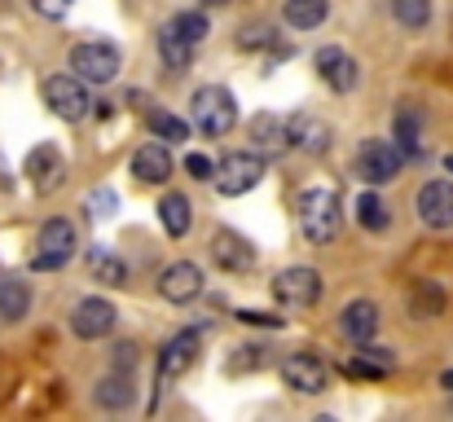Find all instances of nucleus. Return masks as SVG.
Returning a JSON list of instances; mask_svg holds the SVG:
<instances>
[{"instance_id":"7","label":"nucleus","mask_w":453,"mask_h":422,"mask_svg":"<svg viewBox=\"0 0 453 422\" xmlns=\"http://www.w3.org/2000/svg\"><path fill=\"white\" fill-rule=\"evenodd\" d=\"M71 256H75V225H71V220H49V225L40 229V251H35L31 269L53 273V269H62Z\"/></svg>"},{"instance_id":"37","label":"nucleus","mask_w":453,"mask_h":422,"mask_svg":"<svg viewBox=\"0 0 453 422\" xmlns=\"http://www.w3.org/2000/svg\"><path fill=\"white\" fill-rule=\"evenodd\" d=\"M31 4H35V13H40V18H66L75 0H31Z\"/></svg>"},{"instance_id":"35","label":"nucleus","mask_w":453,"mask_h":422,"mask_svg":"<svg viewBox=\"0 0 453 422\" xmlns=\"http://www.w3.org/2000/svg\"><path fill=\"white\" fill-rule=\"evenodd\" d=\"M185 172H189L194 180H216V167H211L207 154H185Z\"/></svg>"},{"instance_id":"33","label":"nucleus","mask_w":453,"mask_h":422,"mask_svg":"<svg viewBox=\"0 0 453 422\" xmlns=\"http://www.w3.org/2000/svg\"><path fill=\"white\" fill-rule=\"evenodd\" d=\"M172 27H176V31H180L189 44H198V40L207 35V18H203L198 9H185V13H176V18H172Z\"/></svg>"},{"instance_id":"40","label":"nucleus","mask_w":453,"mask_h":422,"mask_svg":"<svg viewBox=\"0 0 453 422\" xmlns=\"http://www.w3.org/2000/svg\"><path fill=\"white\" fill-rule=\"evenodd\" d=\"M203 4H229V0H203Z\"/></svg>"},{"instance_id":"11","label":"nucleus","mask_w":453,"mask_h":422,"mask_svg":"<svg viewBox=\"0 0 453 422\" xmlns=\"http://www.w3.org/2000/svg\"><path fill=\"white\" fill-rule=\"evenodd\" d=\"M282 379H287V387H296L303 396H317V392H326V383H330V365H326L321 357H312V352H300V357H291V361L282 365Z\"/></svg>"},{"instance_id":"20","label":"nucleus","mask_w":453,"mask_h":422,"mask_svg":"<svg viewBox=\"0 0 453 422\" xmlns=\"http://www.w3.org/2000/svg\"><path fill=\"white\" fill-rule=\"evenodd\" d=\"M343 334L352 339V343H365V339H374V330H379V308L370 303V299H352L348 308H343Z\"/></svg>"},{"instance_id":"34","label":"nucleus","mask_w":453,"mask_h":422,"mask_svg":"<svg viewBox=\"0 0 453 422\" xmlns=\"http://www.w3.org/2000/svg\"><path fill=\"white\" fill-rule=\"evenodd\" d=\"M238 44H242V49H269V44H273V27H265V22H260V27H242V31H238Z\"/></svg>"},{"instance_id":"10","label":"nucleus","mask_w":453,"mask_h":422,"mask_svg":"<svg viewBox=\"0 0 453 422\" xmlns=\"http://www.w3.org/2000/svg\"><path fill=\"white\" fill-rule=\"evenodd\" d=\"M115 321H119V312L111 299H80V308L71 312V330L80 339H106L115 330Z\"/></svg>"},{"instance_id":"2","label":"nucleus","mask_w":453,"mask_h":422,"mask_svg":"<svg viewBox=\"0 0 453 422\" xmlns=\"http://www.w3.org/2000/svg\"><path fill=\"white\" fill-rule=\"evenodd\" d=\"M300 225L308 234V242H330L339 234V194L334 189H303Z\"/></svg>"},{"instance_id":"4","label":"nucleus","mask_w":453,"mask_h":422,"mask_svg":"<svg viewBox=\"0 0 453 422\" xmlns=\"http://www.w3.org/2000/svg\"><path fill=\"white\" fill-rule=\"evenodd\" d=\"M71 71L88 84H111L119 75V49L106 40H84L71 49Z\"/></svg>"},{"instance_id":"36","label":"nucleus","mask_w":453,"mask_h":422,"mask_svg":"<svg viewBox=\"0 0 453 422\" xmlns=\"http://www.w3.org/2000/svg\"><path fill=\"white\" fill-rule=\"evenodd\" d=\"M115 207H119V194H115V189H97V194L88 198V211H93V216H111Z\"/></svg>"},{"instance_id":"1","label":"nucleus","mask_w":453,"mask_h":422,"mask_svg":"<svg viewBox=\"0 0 453 422\" xmlns=\"http://www.w3.org/2000/svg\"><path fill=\"white\" fill-rule=\"evenodd\" d=\"M189 111H194V124H198L203 137H225V133L238 124V102H234V93L220 88V84H203V88L194 93Z\"/></svg>"},{"instance_id":"29","label":"nucleus","mask_w":453,"mask_h":422,"mask_svg":"<svg viewBox=\"0 0 453 422\" xmlns=\"http://www.w3.org/2000/svg\"><path fill=\"white\" fill-rule=\"evenodd\" d=\"M158 53H163V62L172 66V71H185L189 66V58H194V44L167 22L163 31H158Z\"/></svg>"},{"instance_id":"31","label":"nucleus","mask_w":453,"mask_h":422,"mask_svg":"<svg viewBox=\"0 0 453 422\" xmlns=\"http://www.w3.org/2000/svg\"><path fill=\"white\" fill-rule=\"evenodd\" d=\"M357 220H361V229L383 234V229H388V207H383V198H379V194H361V198H357Z\"/></svg>"},{"instance_id":"15","label":"nucleus","mask_w":453,"mask_h":422,"mask_svg":"<svg viewBox=\"0 0 453 422\" xmlns=\"http://www.w3.org/2000/svg\"><path fill=\"white\" fill-rule=\"evenodd\" d=\"M27 176H31V185H35L40 194H53V189L62 185V176H66V163H62V154H58L53 145H35V150L27 154Z\"/></svg>"},{"instance_id":"27","label":"nucleus","mask_w":453,"mask_h":422,"mask_svg":"<svg viewBox=\"0 0 453 422\" xmlns=\"http://www.w3.org/2000/svg\"><path fill=\"white\" fill-rule=\"evenodd\" d=\"M97 405L102 410H128L133 405V379H128V370H119V374H106L102 383H97Z\"/></svg>"},{"instance_id":"18","label":"nucleus","mask_w":453,"mask_h":422,"mask_svg":"<svg viewBox=\"0 0 453 422\" xmlns=\"http://www.w3.org/2000/svg\"><path fill=\"white\" fill-rule=\"evenodd\" d=\"M287 137H291L296 150L321 154V150L330 145V128H326V119H317V115L300 111V115H291V119H287Z\"/></svg>"},{"instance_id":"5","label":"nucleus","mask_w":453,"mask_h":422,"mask_svg":"<svg viewBox=\"0 0 453 422\" xmlns=\"http://www.w3.org/2000/svg\"><path fill=\"white\" fill-rule=\"evenodd\" d=\"M401 163H405V154H401V145H392V141H361V150H357V176L365 180V185H388V180H396V172H401Z\"/></svg>"},{"instance_id":"13","label":"nucleus","mask_w":453,"mask_h":422,"mask_svg":"<svg viewBox=\"0 0 453 422\" xmlns=\"http://www.w3.org/2000/svg\"><path fill=\"white\" fill-rule=\"evenodd\" d=\"M317 71H321V80H326L334 93H352V88L361 84V66H357L343 49H334V44H326V49L317 53Z\"/></svg>"},{"instance_id":"25","label":"nucleus","mask_w":453,"mask_h":422,"mask_svg":"<svg viewBox=\"0 0 453 422\" xmlns=\"http://www.w3.org/2000/svg\"><path fill=\"white\" fill-rule=\"evenodd\" d=\"M31 308V286L22 278H0V321H22Z\"/></svg>"},{"instance_id":"32","label":"nucleus","mask_w":453,"mask_h":422,"mask_svg":"<svg viewBox=\"0 0 453 422\" xmlns=\"http://www.w3.org/2000/svg\"><path fill=\"white\" fill-rule=\"evenodd\" d=\"M150 133L158 141H189V124L167 115V111H150Z\"/></svg>"},{"instance_id":"28","label":"nucleus","mask_w":453,"mask_h":422,"mask_svg":"<svg viewBox=\"0 0 453 422\" xmlns=\"http://www.w3.org/2000/svg\"><path fill=\"white\" fill-rule=\"evenodd\" d=\"M251 141L260 145V154H278L282 145H291L287 124H282L278 115H256V124H251Z\"/></svg>"},{"instance_id":"19","label":"nucleus","mask_w":453,"mask_h":422,"mask_svg":"<svg viewBox=\"0 0 453 422\" xmlns=\"http://www.w3.org/2000/svg\"><path fill=\"white\" fill-rule=\"evenodd\" d=\"M392 370H396V352L374 348L370 339L357 343V357L348 361V374H352V379H383V374H392Z\"/></svg>"},{"instance_id":"41","label":"nucleus","mask_w":453,"mask_h":422,"mask_svg":"<svg viewBox=\"0 0 453 422\" xmlns=\"http://www.w3.org/2000/svg\"><path fill=\"white\" fill-rule=\"evenodd\" d=\"M445 167H449V172H453V154H449V158H445Z\"/></svg>"},{"instance_id":"17","label":"nucleus","mask_w":453,"mask_h":422,"mask_svg":"<svg viewBox=\"0 0 453 422\" xmlns=\"http://www.w3.org/2000/svg\"><path fill=\"white\" fill-rule=\"evenodd\" d=\"M133 176H137L142 185H163V180L172 176V154H167L163 141H150V145H142V150L133 154Z\"/></svg>"},{"instance_id":"21","label":"nucleus","mask_w":453,"mask_h":422,"mask_svg":"<svg viewBox=\"0 0 453 422\" xmlns=\"http://www.w3.org/2000/svg\"><path fill=\"white\" fill-rule=\"evenodd\" d=\"M392 133H396V145H401L405 158L423 154V115H418V106H401L396 119H392Z\"/></svg>"},{"instance_id":"8","label":"nucleus","mask_w":453,"mask_h":422,"mask_svg":"<svg viewBox=\"0 0 453 422\" xmlns=\"http://www.w3.org/2000/svg\"><path fill=\"white\" fill-rule=\"evenodd\" d=\"M211 260H216L225 273H251L256 260H260V251H256V242L242 238L238 229H216V234H211Z\"/></svg>"},{"instance_id":"26","label":"nucleus","mask_w":453,"mask_h":422,"mask_svg":"<svg viewBox=\"0 0 453 422\" xmlns=\"http://www.w3.org/2000/svg\"><path fill=\"white\" fill-rule=\"evenodd\" d=\"M326 13H330V0H287V4H282V18H287V27H296V31L321 27Z\"/></svg>"},{"instance_id":"38","label":"nucleus","mask_w":453,"mask_h":422,"mask_svg":"<svg viewBox=\"0 0 453 422\" xmlns=\"http://www.w3.org/2000/svg\"><path fill=\"white\" fill-rule=\"evenodd\" d=\"M238 321H247V326H282V321L269 317V312H238Z\"/></svg>"},{"instance_id":"14","label":"nucleus","mask_w":453,"mask_h":422,"mask_svg":"<svg viewBox=\"0 0 453 422\" xmlns=\"http://www.w3.org/2000/svg\"><path fill=\"white\" fill-rule=\"evenodd\" d=\"M158 295H163L167 303H189V299H198V295H203V269H198V265H189V260H180V265L163 269V278H158Z\"/></svg>"},{"instance_id":"3","label":"nucleus","mask_w":453,"mask_h":422,"mask_svg":"<svg viewBox=\"0 0 453 422\" xmlns=\"http://www.w3.org/2000/svg\"><path fill=\"white\" fill-rule=\"evenodd\" d=\"M260 180H265V154H256V150L225 154V158H220V167H216V185H220V194H225V198L251 194Z\"/></svg>"},{"instance_id":"22","label":"nucleus","mask_w":453,"mask_h":422,"mask_svg":"<svg viewBox=\"0 0 453 422\" xmlns=\"http://www.w3.org/2000/svg\"><path fill=\"white\" fill-rule=\"evenodd\" d=\"M158 220H163L167 238H185L189 225H194V207H189V198H185V194H163V198H158Z\"/></svg>"},{"instance_id":"16","label":"nucleus","mask_w":453,"mask_h":422,"mask_svg":"<svg viewBox=\"0 0 453 422\" xmlns=\"http://www.w3.org/2000/svg\"><path fill=\"white\" fill-rule=\"evenodd\" d=\"M194 361H198V330H185V334H176V339L163 348V361H158V383L180 379V374H185Z\"/></svg>"},{"instance_id":"23","label":"nucleus","mask_w":453,"mask_h":422,"mask_svg":"<svg viewBox=\"0 0 453 422\" xmlns=\"http://www.w3.org/2000/svg\"><path fill=\"white\" fill-rule=\"evenodd\" d=\"M445 312V286L441 281H414L410 290V317L414 321H432Z\"/></svg>"},{"instance_id":"9","label":"nucleus","mask_w":453,"mask_h":422,"mask_svg":"<svg viewBox=\"0 0 453 422\" xmlns=\"http://www.w3.org/2000/svg\"><path fill=\"white\" fill-rule=\"evenodd\" d=\"M273 295L282 299V303H291V308H312L317 299H321V278H317V269H287V273H278L273 281Z\"/></svg>"},{"instance_id":"39","label":"nucleus","mask_w":453,"mask_h":422,"mask_svg":"<svg viewBox=\"0 0 453 422\" xmlns=\"http://www.w3.org/2000/svg\"><path fill=\"white\" fill-rule=\"evenodd\" d=\"M441 387H449V392H453V370H445V374H441Z\"/></svg>"},{"instance_id":"12","label":"nucleus","mask_w":453,"mask_h":422,"mask_svg":"<svg viewBox=\"0 0 453 422\" xmlns=\"http://www.w3.org/2000/svg\"><path fill=\"white\" fill-rule=\"evenodd\" d=\"M418 220L427 229H449L453 225V185L449 180H427L418 189Z\"/></svg>"},{"instance_id":"24","label":"nucleus","mask_w":453,"mask_h":422,"mask_svg":"<svg viewBox=\"0 0 453 422\" xmlns=\"http://www.w3.org/2000/svg\"><path fill=\"white\" fill-rule=\"evenodd\" d=\"M84 265H88V278L102 281V286H119V281L128 278V265H124L111 247H102V242L88 251V260H84Z\"/></svg>"},{"instance_id":"6","label":"nucleus","mask_w":453,"mask_h":422,"mask_svg":"<svg viewBox=\"0 0 453 422\" xmlns=\"http://www.w3.org/2000/svg\"><path fill=\"white\" fill-rule=\"evenodd\" d=\"M84 84H88V80H80V75H53V80H44V102L53 106L58 119L80 124V119L93 111V97H88Z\"/></svg>"},{"instance_id":"30","label":"nucleus","mask_w":453,"mask_h":422,"mask_svg":"<svg viewBox=\"0 0 453 422\" xmlns=\"http://www.w3.org/2000/svg\"><path fill=\"white\" fill-rule=\"evenodd\" d=\"M432 9H436L432 0H392V13L405 31H423L432 22Z\"/></svg>"}]
</instances>
